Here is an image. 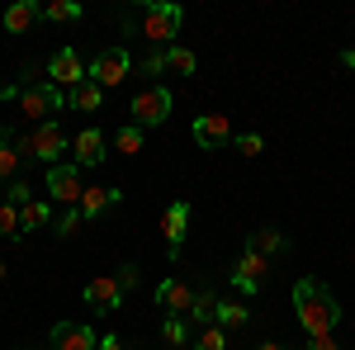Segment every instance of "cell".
<instances>
[{"label":"cell","mask_w":355,"mask_h":350,"mask_svg":"<svg viewBox=\"0 0 355 350\" xmlns=\"http://www.w3.org/2000/svg\"><path fill=\"white\" fill-rule=\"evenodd\" d=\"M294 313L308 336H331L336 322H341V303L331 298V289L322 279H299L294 284Z\"/></svg>","instance_id":"obj_1"},{"label":"cell","mask_w":355,"mask_h":350,"mask_svg":"<svg viewBox=\"0 0 355 350\" xmlns=\"http://www.w3.org/2000/svg\"><path fill=\"white\" fill-rule=\"evenodd\" d=\"M180 19H185V10L180 5H171V0H152V5H137V28H142V38L166 53L171 48V38L180 33Z\"/></svg>","instance_id":"obj_2"},{"label":"cell","mask_w":355,"mask_h":350,"mask_svg":"<svg viewBox=\"0 0 355 350\" xmlns=\"http://www.w3.org/2000/svg\"><path fill=\"white\" fill-rule=\"evenodd\" d=\"M15 147H19V157H33V161L62 166V152H67L71 142H67V133L57 128V119H53V123H38L28 137H15Z\"/></svg>","instance_id":"obj_3"},{"label":"cell","mask_w":355,"mask_h":350,"mask_svg":"<svg viewBox=\"0 0 355 350\" xmlns=\"http://www.w3.org/2000/svg\"><path fill=\"white\" fill-rule=\"evenodd\" d=\"M171 109H175V95L166 90V85H147V90H137L133 95V123L147 133V128H157V123H166L171 119Z\"/></svg>","instance_id":"obj_4"},{"label":"cell","mask_w":355,"mask_h":350,"mask_svg":"<svg viewBox=\"0 0 355 350\" xmlns=\"http://www.w3.org/2000/svg\"><path fill=\"white\" fill-rule=\"evenodd\" d=\"M62 105H67V95H62L53 81L48 85H24V95H19V114L33 119V123H53V114Z\"/></svg>","instance_id":"obj_5"},{"label":"cell","mask_w":355,"mask_h":350,"mask_svg":"<svg viewBox=\"0 0 355 350\" xmlns=\"http://www.w3.org/2000/svg\"><path fill=\"white\" fill-rule=\"evenodd\" d=\"M48 194H53V204H62V209H76L81 204V166H48Z\"/></svg>","instance_id":"obj_6"},{"label":"cell","mask_w":355,"mask_h":350,"mask_svg":"<svg viewBox=\"0 0 355 350\" xmlns=\"http://www.w3.org/2000/svg\"><path fill=\"white\" fill-rule=\"evenodd\" d=\"M128 67H133V62H128V53H123V48H105V53L90 62V76H85V81H95L100 90H110V85H123V81H128Z\"/></svg>","instance_id":"obj_7"},{"label":"cell","mask_w":355,"mask_h":350,"mask_svg":"<svg viewBox=\"0 0 355 350\" xmlns=\"http://www.w3.org/2000/svg\"><path fill=\"white\" fill-rule=\"evenodd\" d=\"M123 294H128V289H123L114 274H95V279H85V289H81V298L95 313H114V308L123 303Z\"/></svg>","instance_id":"obj_8"},{"label":"cell","mask_w":355,"mask_h":350,"mask_svg":"<svg viewBox=\"0 0 355 350\" xmlns=\"http://www.w3.org/2000/svg\"><path fill=\"white\" fill-rule=\"evenodd\" d=\"M190 133L204 152H214V147H227L232 142V123H227V114H199Z\"/></svg>","instance_id":"obj_9"},{"label":"cell","mask_w":355,"mask_h":350,"mask_svg":"<svg viewBox=\"0 0 355 350\" xmlns=\"http://www.w3.org/2000/svg\"><path fill=\"white\" fill-rule=\"evenodd\" d=\"M48 71H53V85H57V90H62V85H67V90H76V85L90 76V71L81 67V57H76V48H57L53 62H48Z\"/></svg>","instance_id":"obj_10"},{"label":"cell","mask_w":355,"mask_h":350,"mask_svg":"<svg viewBox=\"0 0 355 350\" xmlns=\"http://www.w3.org/2000/svg\"><path fill=\"white\" fill-rule=\"evenodd\" d=\"M53 350H100V336L85 322H53Z\"/></svg>","instance_id":"obj_11"},{"label":"cell","mask_w":355,"mask_h":350,"mask_svg":"<svg viewBox=\"0 0 355 350\" xmlns=\"http://www.w3.org/2000/svg\"><path fill=\"white\" fill-rule=\"evenodd\" d=\"M266 274H270V261L256 256V251H242V261H237V270H232V284H237L242 294H256V289L266 284Z\"/></svg>","instance_id":"obj_12"},{"label":"cell","mask_w":355,"mask_h":350,"mask_svg":"<svg viewBox=\"0 0 355 350\" xmlns=\"http://www.w3.org/2000/svg\"><path fill=\"white\" fill-rule=\"evenodd\" d=\"M166 246H171V256H180V246H185V232H190V204L185 199H175V204H166Z\"/></svg>","instance_id":"obj_13"},{"label":"cell","mask_w":355,"mask_h":350,"mask_svg":"<svg viewBox=\"0 0 355 350\" xmlns=\"http://www.w3.org/2000/svg\"><path fill=\"white\" fill-rule=\"evenodd\" d=\"M157 303L166 308V317L190 313V308H194V289L185 284V279H162V284H157Z\"/></svg>","instance_id":"obj_14"},{"label":"cell","mask_w":355,"mask_h":350,"mask_svg":"<svg viewBox=\"0 0 355 350\" xmlns=\"http://www.w3.org/2000/svg\"><path fill=\"white\" fill-rule=\"evenodd\" d=\"M119 199H123V189H114V185H90V189L81 194V204H76V209H81L85 218H100V213H110Z\"/></svg>","instance_id":"obj_15"},{"label":"cell","mask_w":355,"mask_h":350,"mask_svg":"<svg viewBox=\"0 0 355 350\" xmlns=\"http://www.w3.org/2000/svg\"><path fill=\"white\" fill-rule=\"evenodd\" d=\"M71 152H76V166H100L105 161V133H100V128L76 133L71 137Z\"/></svg>","instance_id":"obj_16"},{"label":"cell","mask_w":355,"mask_h":350,"mask_svg":"<svg viewBox=\"0 0 355 350\" xmlns=\"http://www.w3.org/2000/svg\"><path fill=\"white\" fill-rule=\"evenodd\" d=\"M246 251H256V256L270 261V256H284V251H289V237H284L279 227H256V232L246 237Z\"/></svg>","instance_id":"obj_17"},{"label":"cell","mask_w":355,"mask_h":350,"mask_svg":"<svg viewBox=\"0 0 355 350\" xmlns=\"http://www.w3.org/2000/svg\"><path fill=\"white\" fill-rule=\"evenodd\" d=\"M38 19H43V5H33V0H15V5L5 10V28H10V33H28Z\"/></svg>","instance_id":"obj_18"},{"label":"cell","mask_w":355,"mask_h":350,"mask_svg":"<svg viewBox=\"0 0 355 350\" xmlns=\"http://www.w3.org/2000/svg\"><path fill=\"white\" fill-rule=\"evenodd\" d=\"M67 105H71V109H81V114H95V109L105 105V90H100L95 81H81L76 90H71V95H67Z\"/></svg>","instance_id":"obj_19"},{"label":"cell","mask_w":355,"mask_h":350,"mask_svg":"<svg viewBox=\"0 0 355 350\" xmlns=\"http://www.w3.org/2000/svg\"><path fill=\"white\" fill-rule=\"evenodd\" d=\"M19 166H24V157H19V147H15V137H0V180H19Z\"/></svg>","instance_id":"obj_20"},{"label":"cell","mask_w":355,"mask_h":350,"mask_svg":"<svg viewBox=\"0 0 355 350\" xmlns=\"http://www.w3.org/2000/svg\"><path fill=\"white\" fill-rule=\"evenodd\" d=\"M43 19L48 24H76L81 19V5L76 0H53V5H43Z\"/></svg>","instance_id":"obj_21"},{"label":"cell","mask_w":355,"mask_h":350,"mask_svg":"<svg viewBox=\"0 0 355 350\" xmlns=\"http://www.w3.org/2000/svg\"><path fill=\"white\" fill-rule=\"evenodd\" d=\"M214 317H218V326H223V331H237V326H246V322H251V313H246L242 303H223V298H218V313H214Z\"/></svg>","instance_id":"obj_22"},{"label":"cell","mask_w":355,"mask_h":350,"mask_svg":"<svg viewBox=\"0 0 355 350\" xmlns=\"http://www.w3.org/2000/svg\"><path fill=\"white\" fill-rule=\"evenodd\" d=\"M48 218H53V204L33 199V204H24V209H19V227H24V232H33V227H43Z\"/></svg>","instance_id":"obj_23"},{"label":"cell","mask_w":355,"mask_h":350,"mask_svg":"<svg viewBox=\"0 0 355 350\" xmlns=\"http://www.w3.org/2000/svg\"><path fill=\"white\" fill-rule=\"evenodd\" d=\"M166 67H171L175 76H194V67H199V62H194L190 48H175V43H171V48H166Z\"/></svg>","instance_id":"obj_24"},{"label":"cell","mask_w":355,"mask_h":350,"mask_svg":"<svg viewBox=\"0 0 355 350\" xmlns=\"http://www.w3.org/2000/svg\"><path fill=\"white\" fill-rule=\"evenodd\" d=\"M114 142H119V152H128V157H137V152H142V142H147V133H142L137 123H123Z\"/></svg>","instance_id":"obj_25"},{"label":"cell","mask_w":355,"mask_h":350,"mask_svg":"<svg viewBox=\"0 0 355 350\" xmlns=\"http://www.w3.org/2000/svg\"><path fill=\"white\" fill-rule=\"evenodd\" d=\"M19 232H24V227H19V209L5 199V204H0V237H19Z\"/></svg>","instance_id":"obj_26"},{"label":"cell","mask_w":355,"mask_h":350,"mask_svg":"<svg viewBox=\"0 0 355 350\" xmlns=\"http://www.w3.org/2000/svg\"><path fill=\"white\" fill-rule=\"evenodd\" d=\"M194 350H227V331H223V326H204L199 341H194Z\"/></svg>","instance_id":"obj_27"},{"label":"cell","mask_w":355,"mask_h":350,"mask_svg":"<svg viewBox=\"0 0 355 350\" xmlns=\"http://www.w3.org/2000/svg\"><path fill=\"white\" fill-rule=\"evenodd\" d=\"M214 313H218V298H214V294H194V308H190V317H194V322L204 326L209 317H214Z\"/></svg>","instance_id":"obj_28"},{"label":"cell","mask_w":355,"mask_h":350,"mask_svg":"<svg viewBox=\"0 0 355 350\" xmlns=\"http://www.w3.org/2000/svg\"><path fill=\"white\" fill-rule=\"evenodd\" d=\"M162 341H166V346H185V341H190L185 322H180V317H166V322H162Z\"/></svg>","instance_id":"obj_29"},{"label":"cell","mask_w":355,"mask_h":350,"mask_svg":"<svg viewBox=\"0 0 355 350\" xmlns=\"http://www.w3.org/2000/svg\"><path fill=\"white\" fill-rule=\"evenodd\" d=\"M81 222H85L81 209H62V218H57V237H71V232H76Z\"/></svg>","instance_id":"obj_30"},{"label":"cell","mask_w":355,"mask_h":350,"mask_svg":"<svg viewBox=\"0 0 355 350\" xmlns=\"http://www.w3.org/2000/svg\"><path fill=\"white\" fill-rule=\"evenodd\" d=\"M261 147H266V137H261V133H242V137H237V152H242V157H256Z\"/></svg>","instance_id":"obj_31"},{"label":"cell","mask_w":355,"mask_h":350,"mask_svg":"<svg viewBox=\"0 0 355 350\" xmlns=\"http://www.w3.org/2000/svg\"><path fill=\"white\" fill-rule=\"evenodd\" d=\"M10 204H15V209H24V204H33V189H28L24 180H15V185H10Z\"/></svg>","instance_id":"obj_32"},{"label":"cell","mask_w":355,"mask_h":350,"mask_svg":"<svg viewBox=\"0 0 355 350\" xmlns=\"http://www.w3.org/2000/svg\"><path fill=\"white\" fill-rule=\"evenodd\" d=\"M114 279H119L123 289H137V279H142V274H137V265H119V274H114Z\"/></svg>","instance_id":"obj_33"},{"label":"cell","mask_w":355,"mask_h":350,"mask_svg":"<svg viewBox=\"0 0 355 350\" xmlns=\"http://www.w3.org/2000/svg\"><path fill=\"white\" fill-rule=\"evenodd\" d=\"M142 71H152V76H162V71H166V53H152L147 62H142Z\"/></svg>","instance_id":"obj_34"},{"label":"cell","mask_w":355,"mask_h":350,"mask_svg":"<svg viewBox=\"0 0 355 350\" xmlns=\"http://www.w3.org/2000/svg\"><path fill=\"white\" fill-rule=\"evenodd\" d=\"M308 350H336L331 336H308Z\"/></svg>","instance_id":"obj_35"},{"label":"cell","mask_w":355,"mask_h":350,"mask_svg":"<svg viewBox=\"0 0 355 350\" xmlns=\"http://www.w3.org/2000/svg\"><path fill=\"white\" fill-rule=\"evenodd\" d=\"M100 350H123V336H100Z\"/></svg>","instance_id":"obj_36"},{"label":"cell","mask_w":355,"mask_h":350,"mask_svg":"<svg viewBox=\"0 0 355 350\" xmlns=\"http://www.w3.org/2000/svg\"><path fill=\"white\" fill-rule=\"evenodd\" d=\"M341 62H346V67L355 71V48H346V53H341Z\"/></svg>","instance_id":"obj_37"},{"label":"cell","mask_w":355,"mask_h":350,"mask_svg":"<svg viewBox=\"0 0 355 350\" xmlns=\"http://www.w3.org/2000/svg\"><path fill=\"white\" fill-rule=\"evenodd\" d=\"M256 350H284V341H261Z\"/></svg>","instance_id":"obj_38"},{"label":"cell","mask_w":355,"mask_h":350,"mask_svg":"<svg viewBox=\"0 0 355 350\" xmlns=\"http://www.w3.org/2000/svg\"><path fill=\"white\" fill-rule=\"evenodd\" d=\"M0 279H5V261H0Z\"/></svg>","instance_id":"obj_39"}]
</instances>
